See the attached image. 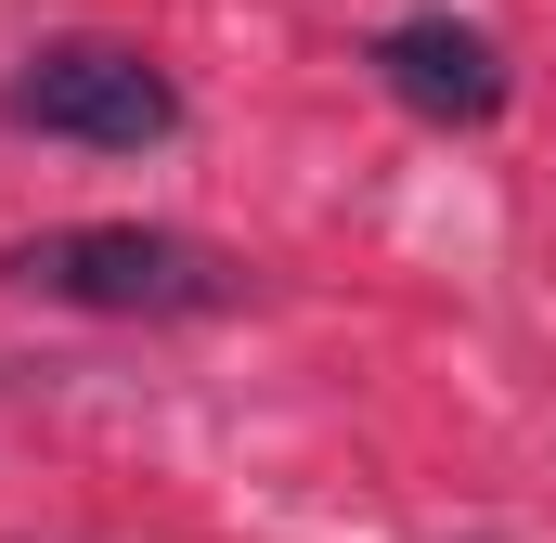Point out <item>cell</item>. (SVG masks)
Returning <instances> with one entry per match:
<instances>
[{
	"label": "cell",
	"instance_id": "obj_1",
	"mask_svg": "<svg viewBox=\"0 0 556 543\" xmlns=\"http://www.w3.org/2000/svg\"><path fill=\"white\" fill-rule=\"evenodd\" d=\"M13 285L65 298V311H130V324H194V311H233V260L194 247V233H155V220H65V233H26Z\"/></svg>",
	"mask_w": 556,
	"mask_h": 543
},
{
	"label": "cell",
	"instance_id": "obj_2",
	"mask_svg": "<svg viewBox=\"0 0 556 543\" xmlns=\"http://www.w3.org/2000/svg\"><path fill=\"white\" fill-rule=\"evenodd\" d=\"M0 104H13V130L91 142V155H142V142L181 130L168 65H155V52H130V39H52V52H26Z\"/></svg>",
	"mask_w": 556,
	"mask_h": 543
},
{
	"label": "cell",
	"instance_id": "obj_3",
	"mask_svg": "<svg viewBox=\"0 0 556 543\" xmlns=\"http://www.w3.org/2000/svg\"><path fill=\"white\" fill-rule=\"evenodd\" d=\"M376 78H389V104H415L427 130H479V117L505 104V52H492V26H466V13L389 26V39H376Z\"/></svg>",
	"mask_w": 556,
	"mask_h": 543
}]
</instances>
